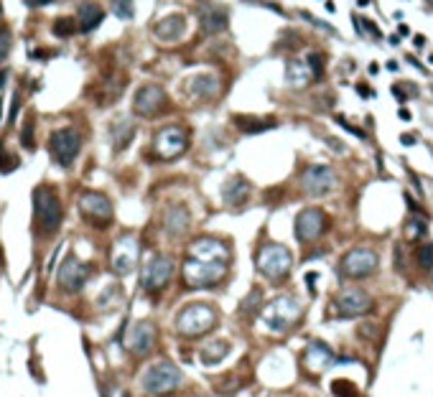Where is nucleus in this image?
<instances>
[{"mask_svg":"<svg viewBox=\"0 0 433 397\" xmlns=\"http://www.w3.org/2000/svg\"><path fill=\"white\" fill-rule=\"evenodd\" d=\"M308 23H314V26H319V28H324V31H331L334 33V26H329V23H324V20H319V18H314V16H308V13H301Z\"/></svg>","mask_w":433,"mask_h":397,"instance_id":"nucleus-36","label":"nucleus"},{"mask_svg":"<svg viewBox=\"0 0 433 397\" xmlns=\"http://www.w3.org/2000/svg\"><path fill=\"white\" fill-rule=\"evenodd\" d=\"M186 33V18L181 13H173V16H166L163 20L155 23V36L161 41L171 43V41H179Z\"/></svg>","mask_w":433,"mask_h":397,"instance_id":"nucleus-18","label":"nucleus"},{"mask_svg":"<svg viewBox=\"0 0 433 397\" xmlns=\"http://www.w3.org/2000/svg\"><path fill=\"white\" fill-rule=\"evenodd\" d=\"M400 143H405V145H413V143H415V138H413V135H403V138H400Z\"/></svg>","mask_w":433,"mask_h":397,"instance_id":"nucleus-40","label":"nucleus"},{"mask_svg":"<svg viewBox=\"0 0 433 397\" xmlns=\"http://www.w3.org/2000/svg\"><path fill=\"white\" fill-rule=\"evenodd\" d=\"M227 354H229V341H214L202 349V361L207 367H212V364H219Z\"/></svg>","mask_w":433,"mask_h":397,"instance_id":"nucleus-24","label":"nucleus"},{"mask_svg":"<svg viewBox=\"0 0 433 397\" xmlns=\"http://www.w3.org/2000/svg\"><path fill=\"white\" fill-rule=\"evenodd\" d=\"M110 5H113L115 16H117V18H123V20H130L132 13H135V10H132V0H113Z\"/></svg>","mask_w":433,"mask_h":397,"instance_id":"nucleus-28","label":"nucleus"},{"mask_svg":"<svg viewBox=\"0 0 433 397\" xmlns=\"http://www.w3.org/2000/svg\"><path fill=\"white\" fill-rule=\"evenodd\" d=\"M16 168H18V155H13L0 145V173H13Z\"/></svg>","mask_w":433,"mask_h":397,"instance_id":"nucleus-26","label":"nucleus"},{"mask_svg":"<svg viewBox=\"0 0 433 397\" xmlns=\"http://www.w3.org/2000/svg\"><path fill=\"white\" fill-rule=\"evenodd\" d=\"M423 234H426L423 222H410V237H423Z\"/></svg>","mask_w":433,"mask_h":397,"instance_id":"nucleus-37","label":"nucleus"},{"mask_svg":"<svg viewBox=\"0 0 433 397\" xmlns=\"http://www.w3.org/2000/svg\"><path fill=\"white\" fill-rule=\"evenodd\" d=\"M169 107H171L169 95H166V89H161L158 84L140 87L135 92V99H132V110H135V115H140V117H158L163 112H169Z\"/></svg>","mask_w":433,"mask_h":397,"instance_id":"nucleus-7","label":"nucleus"},{"mask_svg":"<svg viewBox=\"0 0 433 397\" xmlns=\"http://www.w3.org/2000/svg\"><path fill=\"white\" fill-rule=\"evenodd\" d=\"M123 397H130V395H128V392H125V395H123Z\"/></svg>","mask_w":433,"mask_h":397,"instance_id":"nucleus-44","label":"nucleus"},{"mask_svg":"<svg viewBox=\"0 0 433 397\" xmlns=\"http://www.w3.org/2000/svg\"><path fill=\"white\" fill-rule=\"evenodd\" d=\"M375 267H377V255L370 247H357L341 260V275L347 278H367L375 273Z\"/></svg>","mask_w":433,"mask_h":397,"instance_id":"nucleus-11","label":"nucleus"},{"mask_svg":"<svg viewBox=\"0 0 433 397\" xmlns=\"http://www.w3.org/2000/svg\"><path fill=\"white\" fill-rule=\"evenodd\" d=\"M387 69H390V72H397V61H387Z\"/></svg>","mask_w":433,"mask_h":397,"instance_id":"nucleus-42","label":"nucleus"},{"mask_svg":"<svg viewBox=\"0 0 433 397\" xmlns=\"http://www.w3.org/2000/svg\"><path fill=\"white\" fill-rule=\"evenodd\" d=\"M102 18H105V8H99L97 3H84L79 8V26H76V31L90 33L102 23Z\"/></svg>","mask_w":433,"mask_h":397,"instance_id":"nucleus-21","label":"nucleus"},{"mask_svg":"<svg viewBox=\"0 0 433 397\" xmlns=\"http://www.w3.org/2000/svg\"><path fill=\"white\" fill-rule=\"evenodd\" d=\"M79 211L87 222H92L94 227H107L113 222V204L105 194L99 191H84L79 196Z\"/></svg>","mask_w":433,"mask_h":397,"instance_id":"nucleus-9","label":"nucleus"},{"mask_svg":"<svg viewBox=\"0 0 433 397\" xmlns=\"http://www.w3.org/2000/svg\"><path fill=\"white\" fill-rule=\"evenodd\" d=\"M293 257L283 245H263L258 252V270L268 280H283L291 270Z\"/></svg>","mask_w":433,"mask_h":397,"instance_id":"nucleus-4","label":"nucleus"},{"mask_svg":"<svg viewBox=\"0 0 433 397\" xmlns=\"http://www.w3.org/2000/svg\"><path fill=\"white\" fill-rule=\"evenodd\" d=\"M179 382H181V372L171 361H158L143 374V390L151 395H166L179 387Z\"/></svg>","mask_w":433,"mask_h":397,"instance_id":"nucleus-6","label":"nucleus"},{"mask_svg":"<svg viewBox=\"0 0 433 397\" xmlns=\"http://www.w3.org/2000/svg\"><path fill=\"white\" fill-rule=\"evenodd\" d=\"M10 46H13V36L5 26H0V64L5 61V56L10 54Z\"/></svg>","mask_w":433,"mask_h":397,"instance_id":"nucleus-31","label":"nucleus"},{"mask_svg":"<svg viewBox=\"0 0 433 397\" xmlns=\"http://www.w3.org/2000/svg\"><path fill=\"white\" fill-rule=\"evenodd\" d=\"M393 95H395V97H397V99H400V102H403V99H405V95H403V92H400V87H393Z\"/></svg>","mask_w":433,"mask_h":397,"instance_id":"nucleus-41","label":"nucleus"},{"mask_svg":"<svg viewBox=\"0 0 433 397\" xmlns=\"http://www.w3.org/2000/svg\"><path fill=\"white\" fill-rule=\"evenodd\" d=\"M18 110H20V92H16V95H13V102H10V115H8V122H10V125L16 122Z\"/></svg>","mask_w":433,"mask_h":397,"instance_id":"nucleus-35","label":"nucleus"},{"mask_svg":"<svg viewBox=\"0 0 433 397\" xmlns=\"http://www.w3.org/2000/svg\"><path fill=\"white\" fill-rule=\"evenodd\" d=\"M235 122L242 132H263L275 125V120H258V117H245V115H235Z\"/></svg>","mask_w":433,"mask_h":397,"instance_id":"nucleus-25","label":"nucleus"},{"mask_svg":"<svg viewBox=\"0 0 433 397\" xmlns=\"http://www.w3.org/2000/svg\"><path fill=\"white\" fill-rule=\"evenodd\" d=\"M166 229H169V234L173 237H179L188 229V211L184 207H173L166 211Z\"/></svg>","mask_w":433,"mask_h":397,"instance_id":"nucleus-23","label":"nucleus"},{"mask_svg":"<svg viewBox=\"0 0 433 397\" xmlns=\"http://www.w3.org/2000/svg\"><path fill=\"white\" fill-rule=\"evenodd\" d=\"M418 265L423 270H433V242H428L418 249Z\"/></svg>","mask_w":433,"mask_h":397,"instance_id":"nucleus-30","label":"nucleus"},{"mask_svg":"<svg viewBox=\"0 0 433 397\" xmlns=\"http://www.w3.org/2000/svg\"><path fill=\"white\" fill-rule=\"evenodd\" d=\"M301 184H303V191L311 196H324L329 194L331 189L337 184V176L331 171L329 166H308L303 176H301Z\"/></svg>","mask_w":433,"mask_h":397,"instance_id":"nucleus-12","label":"nucleus"},{"mask_svg":"<svg viewBox=\"0 0 433 397\" xmlns=\"http://www.w3.org/2000/svg\"><path fill=\"white\" fill-rule=\"evenodd\" d=\"M357 92H359L362 97H372V92H370V87H367V84H357Z\"/></svg>","mask_w":433,"mask_h":397,"instance_id":"nucleus-39","label":"nucleus"},{"mask_svg":"<svg viewBox=\"0 0 433 397\" xmlns=\"http://www.w3.org/2000/svg\"><path fill=\"white\" fill-rule=\"evenodd\" d=\"M326 229V214L321 209H303L296 217V237L301 242H314Z\"/></svg>","mask_w":433,"mask_h":397,"instance_id":"nucleus-13","label":"nucleus"},{"mask_svg":"<svg viewBox=\"0 0 433 397\" xmlns=\"http://www.w3.org/2000/svg\"><path fill=\"white\" fill-rule=\"evenodd\" d=\"M397 115H400L403 120H410V112H408V110H400V112H397Z\"/></svg>","mask_w":433,"mask_h":397,"instance_id":"nucleus-43","label":"nucleus"},{"mask_svg":"<svg viewBox=\"0 0 433 397\" xmlns=\"http://www.w3.org/2000/svg\"><path fill=\"white\" fill-rule=\"evenodd\" d=\"M252 3H260V0H252Z\"/></svg>","mask_w":433,"mask_h":397,"instance_id":"nucleus-45","label":"nucleus"},{"mask_svg":"<svg viewBox=\"0 0 433 397\" xmlns=\"http://www.w3.org/2000/svg\"><path fill=\"white\" fill-rule=\"evenodd\" d=\"M20 143H23L28 151H33V145H36L33 143V117L26 120V128H23V132H20Z\"/></svg>","mask_w":433,"mask_h":397,"instance_id":"nucleus-33","label":"nucleus"},{"mask_svg":"<svg viewBox=\"0 0 433 397\" xmlns=\"http://www.w3.org/2000/svg\"><path fill=\"white\" fill-rule=\"evenodd\" d=\"M288 79H291L293 84H303L306 79H308V72H303V64H291L288 66Z\"/></svg>","mask_w":433,"mask_h":397,"instance_id":"nucleus-32","label":"nucleus"},{"mask_svg":"<svg viewBox=\"0 0 433 397\" xmlns=\"http://www.w3.org/2000/svg\"><path fill=\"white\" fill-rule=\"evenodd\" d=\"M49 3H54V0H26V5H28V8H36V5H49Z\"/></svg>","mask_w":433,"mask_h":397,"instance_id":"nucleus-38","label":"nucleus"},{"mask_svg":"<svg viewBox=\"0 0 433 397\" xmlns=\"http://www.w3.org/2000/svg\"><path fill=\"white\" fill-rule=\"evenodd\" d=\"M247 196H250V184L245 178L235 176V178H229L225 184V201L232 204V207H242Z\"/></svg>","mask_w":433,"mask_h":397,"instance_id":"nucleus-22","label":"nucleus"},{"mask_svg":"<svg viewBox=\"0 0 433 397\" xmlns=\"http://www.w3.org/2000/svg\"><path fill=\"white\" fill-rule=\"evenodd\" d=\"M90 278V267L82 265L79 260H76L72 252L66 255V260L61 263V270H59V283H61V288L66 293H76L82 285H84V280Z\"/></svg>","mask_w":433,"mask_h":397,"instance_id":"nucleus-14","label":"nucleus"},{"mask_svg":"<svg viewBox=\"0 0 433 397\" xmlns=\"http://www.w3.org/2000/svg\"><path fill=\"white\" fill-rule=\"evenodd\" d=\"M33 209H36V222L41 227V232L51 237L61 227L64 219V207L56 196V191L51 186H38L33 191Z\"/></svg>","mask_w":433,"mask_h":397,"instance_id":"nucleus-3","label":"nucleus"},{"mask_svg":"<svg viewBox=\"0 0 433 397\" xmlns=\"http://www.w3.org/2000/svg\"><path fill=\"white\" fill-rule=\"evenodd\" d=\"M188 148V132L179 125H171V128H161L153 138V151L163 161H173L179 158L184 151Z\"/></svg>","mask_w":433,"mask_h":397,"instance_id":"nucleus-8","label":"nucleus"},{"mask_svg":"<svg viewBox=\"0 0 433 397\" xmlns=\"http://www.w3.org/2000/svg\"><path fill=\"white\" fill-rule=\"evenodd\" d=\"M171 275H173V263L163 255H155L143 267V288L148 293H158L169 285Z\"/></svg>","mask_w":433,"mask_h":397,"instance_id":"nucleus-10","label":"nucleus"},{"mask_svg":"<svg viewBox=\"0 0 433 397\" xmlns=\"http://www.w3.org/2000/svg\"><path fill=\"white\" fill-rule=\"evenodd\" d=\"M74 31H76V26H74V18H56V20H54V33H56V36H64V38H69Z\"/></svg>","mask_w":433,"mask_h":397,"instance_id":"nucleus-27","label":"nucleus"},{"mask_svg":"<svg viewBox=\"0 0 433 397\" xmlns=\"http://www.w3.org/2000/svg\"><path fill=\"white\" fill-rule=\"evenodd\" d=\"M135 257H138V245L132 237H125V240H120L113 249V267H115V273L120 275H125L132 270V265H135Z\"/></svg>","mask_w":433,"mask_h":397,"instance_id":"nucleus-17","label":"nucleus"},{"mask_svg":"<svg viewBox=\"0 0 433 397\" xmlns=\"http://www.w3.org/2000/svg\"><path fill=\"white\" fill-rule=\"evenodd\" d=\"M79 148H82V135L76 128H59L49 138V151L54 155V161L64 168H69L74 163V158L79 155Z\"/></svg>","mask_w":433,"mask_h":397,"instance_id":"nucleus-5","label":"nucleus"},{"mask_svg":"<svg viewBox=\"0 0 433 397\" xmlns=\"http://www.w3.org/2000/svg\"><path fill=\"white\" fill-rule=\"evenodd\" d=\"M199 26L207 36H214V33H222L229 26V13L222 5H204L199 10Z\"/></svg>","mask_w":433,"mask_h":397,"instance_id":"nucleus-16","label":"nucleus"},{"mask_svg":"<svg viewBox=\"0 0 433 397\" xmlns=\"http://www.w3.org/2000/svg\"><path fill=\"white\" fill-rule=\"evenodd\" d=\"M370 308H372V298L364 290H359V288H349V290H344L341 296L337 298V313L344 316V319L367 313Z\"/></svg>","mask_w":433,"mask_h":397,"instance_id":"nucleus-15","label":"nucleus"},{"mask_svg":"<svg viewBox=\"0 0 433 397\" xmlns=\"http://www.w3.org/2000/svg\"><path fill=\"white\" fill-rule=\"evenodd\" d=\"M153 346H155V328H153V323H138L132 336H130V351L143 357V354H148Z\"/></svg>","mask_w":433,"mask_h":397,"instance_id":"nucleus-19","label":"nucleus"},{"mask_svg":"<svg viewBox=\"0 0 433 397\" xmlns=\"http://www.w3.org/2000/svg\"><path fill=\"white\" fill-rule=\"evenodd\" d=\"M188 89V95L196 99H214L217 97V79L212 74H199L194 79H188L184 84V92Z\"/></svg>","mask_w":433,"mask_h":397,"instance_id":"nucleus-20","label":"nucleus"},{"mask_svg":"<svg viewBox=\"0 0 433 397\" xmlns=\"http://www.w3.org/2000/svg\"><path fill=\"white\" fill-rule=\"evenodd\" d=\"M306 61H308V66H311V76L319 79L321 74H324V69H321V56H319V54H308Z\"/></svg>","mask_w":433,"mask_h":397,"instance_id":"nucleus-34","label":"nucleus"},{"mask_svg":"<svg viewBox=\"0 0 433 397\" xmlns=\"http://www.w3.org/2000/svg\"><path fill=\"white\" fill-rule=\"evenodd\" d=\"M229 252L214 237H199L188 245L184 260V283L188 288H212L227 275Z\"/></svg>","mask_w":433,"mask_h":397,"instance_id":"nucleus-1","label":"nucleus"},{"mask_svg":"<svg viewBox=\"0 0 433 397\" xmlns=\"http://www.w3.org/2000/svg\"><path fill=\"white\" fill-rule=\"evenodd\" d=\"M217 321H219V313H217L214 305L191 303L176 316V331H179L181 336L194 339V336H202L207 331H212V328L217 326Z\"/></svg>","mask_w":433,"mask_h":397,"instance_id":"nucleus-2","label":"nucleus"},{"mask_svg":"<svg viewBox=\"0 0 433 397\" xmlns=\"http://www.w3.org/2000/svg\"><path fill=\"white\" fill-rule=\"evenodd\" d=\"M331 392H334L337 397H357V390H354V384L347 382V379H337L334 384H331Z\"/></svg>","mask_w":433,"mask_h":397,"instance_id":"nucleus-29","label":"nucleus"}]
</instances>
